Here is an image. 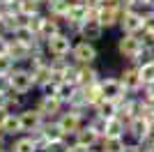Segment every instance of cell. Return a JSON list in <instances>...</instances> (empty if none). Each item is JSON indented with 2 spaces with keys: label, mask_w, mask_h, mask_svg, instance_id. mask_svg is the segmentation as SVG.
I'll return each mask as SVG.
<instances>
[{
  "label": "cell",
  "mask_w": 154,
  "mask_h": 152,
  "mask_svg": "<svg viewBox=\"0 0 154 152\" xmlns=\"http://www.w3.org/2000/svg\"><path fill=\"white\" fill-rule=\"evenodd\" d=\"M83 118L85 115L83 113H78V111H74V108H69V111H64V113H60L55 120H58V125H60V129L64 131V136L67 138H74V134L81 129V127L85 125L83 122Z\"/></svg>",
  "instance_id": "5b68a950"
},
{
  "label": "cell",
  "mask_w": 154,
  "mask_h": 152,
  "mask_svg": "<svg viewBox=\"0 0 154 152\" xmlns=\"http://www.w3.org/2000/svg\"><path fill=\"white\" fill-rule=\"evenodd\" d=\"M9 85L14 92L28 95V92H32V88H37V76L32 74L30 67H14L9 71Z\"/></svg>",
  "instance_id": "6da1fadb"
},
{
  "label": "cell",
  "mask_w": 154,
  "mask_h": 152,
  "mask_svg": "<svg viewBox=\"0 0 154 152\" xmlns=\"http://www.w3.org/2000/svg\"><path fill=\"white\" fill-rule=\"evenodd\" d=\"M138 71H140V78H143V85L147 81H154V60L152 62H145V65H136Z\"/></svg>",
  "instance_id": "484cf974"
},
{
  "label": "cell",
  "mask_w": 154,
  "mask_h": 152,
  "mask_svg": "<svg viewBox=\"0 0 154 152\" xmlns=\"http://www.w3.org/2000/svg\"><path fill=\"white\" fill-rule=\"evenodd\" d=\"M76 92V83H69V81H60V88H58V97H60V101H62L64 106L69 104V99H71V95Z\"/></svg>",
  "instance_id": "cb8c5ba5"
},
{
  "label": "cell",
  "mask_w": 154,
  "mask_h": 152,
  "mask_svg": "<svg viewBox=\"0 0 154 152\" xmlns=\"http://www.w3.org/2000/svg\"><path fill=\"white\" fill-rule=\"evenodd\" d=\"M37 2H42V5H44V7H46V2H48V0H37Z\"/></svg>",
  "instance_id": "8d00e7d4"
},
{
  "label": "cell",
  "mask_w": 154,
  "mask_h": 152,
  "mask_svg": "<svg viewBox=\"0 0 154 152\" xmlns=\"http://www.w3.org/2000/svg\"><path fill=\"white\" fill-rule=\"evenodd\" d=\"M127 136H131V138L138 141V143H147V141L154 136L149 120L145 115H136L134 120H129L127 122Z\"/></svg>",
  "instance_id": "3957f363"
},
{
  "label": "cell",
  "mask_w": 154,
  "mask_h": 152,
  "mask_svg": "<svg viewBox=\"0 0 154 152\" xmlns=\"http://www.w3.org/2000/svg\"><path fill=\"white\" fill-rule=\"evenodd\" d=\"M35 106L39 108V113L44 115L46 120H53V118H58L60 113H62V101H60V97H48V95H39L37 104Z\"/></svg>",
  "instance_id": "8fae6325"
},
{
  "label": "cell",
  "mask_w": 154,
  "mask_h": 152,
  "mask_svg": "<svg viewBox=\"0 0 154 152\" xmlns=\"http://www.w3.org/2000/svg\"><path fill=\"white\" fill-rule=\"evenodd\" d=\"M124 138H115V136H103L101 143H99V150L101 152H124Z\"/></svg>",
  "instance_id": "603a6c76"
},
{
  "label": "cell",
  "mask_w": 154,
  "mask_h": 152,
  "mask_svg": "<svg viewBox=\"0 0 154 152\" xmlns=\"http://www.w3.org/2000/svg\"><path fill=\"white\" fill-rule=\"evenodd\" d=\"M101 138H103V136L97 131L90 122H85V125L74 134V143L81 145V147H97L99 143H101Z\"/></svg>",
  "instance_id": "30bf717a"
},
{
  "label": "cell",
  "mask_w": 154,
  "mask_h": 152,
  "mask_svg": "<svg viewBox=\"0 0 154 152\" xmlns=\"http://www.w3.org/2000/svg\"><path fill=\"white\" fill-rule=\"evenodd\" d=\"M2 152H12V150H2Z\"/></svg>",
  "instance_id": "f35d334b"
},
{
  "label": "cell",
  "mask_w": 154,
  "mask_h": 152,
  "mask_svg": "<svg viewBox=\"0 0 154 152\" xmlns=\"http://www.w3.org/2000/svg\"><path fill=\"white\" fill-rule=\"evenodd\" d=\"M19 118H21V125H23V134H30V131H35V129H42V125L46 122V118L39 113L37 106H32V108L23 106L19 111Z\"/></svg>",
  "instance_id": "9c48e42d"
},
{
  "label": "cell",
  "mask_w": 154,
  "mask_h": 152,
  "mask_svg": "<svg viewBox=\"0 0 154 152\" xmlns=\"http://www.w3.org/2000/svg\"><path fill=\"white\" fill-rule=\"evenodd\" d=\"M101 78L99 76V71L92 67V65H81L78 67V85H92V83H97Z\"/></svg>",
  "instance_id": "ffe728a7"
},
{
  "label": "cell",
  "mask_w": 154,
  "mask_h": 152,
  "mask_svg": "<svg viewBox=\"0 0 154 152\" xmlns=\"http://www.w3.org/2000/svg\"><path fill=\"white\" fill-rule=\"evenodd\" d=\"M81 152H101V150H97V147H81Z\"/></svg>",
  "instance_id": "e575fe53"
},
{
  "label": "cell",
  "mask_w": 154,
  "mask_h": 152,
  "mask_svg": "<svg viewBox=\"0 0 154 152\" xmlns=\"http://www.w3.org/2000/svg\"><path fill=\"white\" fill-rule=\"evenodd\" d=\"M97 58H99V51H97V46L92 44V42L81 39V42H76L74 49H71V60L78 62V65H94Z\"/></svg>",
  "instance_id": "52a82bcc"
},
{
  "label": "cell",
  "mask_w": 154,
  "mask_h": 152,
  "mask_svg": "<svg viewBox=\"0 0 154 152\" xmlns=\"http://www.w3.org/2000/svg\"><path fill=\"white\" fill-rule=\"evenodd\" d=\"M62 30V21H58L55 16H51V14H46L44 16V23H42V28H39L37 32V39L39 42H46V39H51L55 32Z\"/></svg>",
  "instance_id": "2e32d148"
},
{
  "label": "cell",
  "mask_w": 154,
  "mask_h": 152,
  "mask_svg": "<svg viewBox=\"0 0 154 152\" xmlns=\"http://www.w3.org/2000/svg\"><path fill=\"white\" fill-rule=\"evenodd\" d=\"M103 136H115V138H124L127 136V122L120 118V115H113L106 120V129H103Z\"/></svg>",
  "instance_id": "e0dca14e"
},
{
  "label": "cell",
  "mask_w": 154,
  "mask_h": 152,
  "mask_svg": "<svg viewBox=\"0 0 154 152\" xmlns=\"http://www.w3.org/2000/svg\"><path fill=\"white\" fill-rule=\"evenodd\" d=\"M140 49H143L140 35H124L122 32V37L117 39V53H120L124 60H129V62L136 60V55L140 53Z\"/></svg>",
  "instance_id": "8992f818"
},
{
  "label": "cell",
  "mask_w": 154,
  "mask_h": 152,
  "mask_svg": "<svg viewBox=\"0 0 154 152\" xmlns=\"http://www.w3.org/2000/svg\"><path fill=\"white\" fill-rule=\"evenodd\" d=\"M0 131L5 134L7 138L9 136H19V134H23V125H21V118H19V111H5V115L0 118Z\"/></svg>",
  "instance_id": "4fadbf2b"
},
{
  "label": "cell",
  "mask_w": 154,
  "mask_h": 152,
  "mask_svg": "<svg viewBox=\"0 0 154 152\" xmlns=\"http://www.w3.org/2000/svg\"><path fill=\"white\" fill-rule=\"evenodd\" d=\"M14 67H16V62L9 55H0V74H9Z\"/></svg>",
  "instance_id": "83f0119b"
},
{
  "label": "cell",
  "mask_w": 154,
  "mask_h": 152,
  "mask_svg": "<svg viewBox=\"0 0 154 152\" xmlns=\"http://www.w3.org/2000/svg\"><path fill=\"white\" fill-rule=\"evenodd\" d=\"M44 46H46V53H48V55H55V58H67V55H71L74 42H71V35H69V32L60 30V32H55V35H53L51 39H46V42H44Z\"/></svg>",
  "instance_id": "7a4b0ae2"
},
{
  "label": "cell",
  "mask_w": 154,
  "mask_h": 152,
  "mask_svg": "<svg viewBox=\"0 0 154 152\" xmlns=\"http://www.w3.org/2000/svg\"><path fill=\"white\" fill-rule=\"evenodd\" d=\"M140 39H143V46H147V49L154 51V30L152 28H145L140 32Z\"/></svg>",
  "instance_id": "f1b7e54d"
},
{
  "label": "cell",
  "mask_w": 154,
  "mask_h": 152,
  "mask_svg": "<svg viewBox=\"0 0 154 152\" xmlns=\"http://www.w3.org/2000/svg\"><path fill=\"white\" fill-rule=\"evenodd\" d=\"M152 138H154V136H152Z\"/></svg>",
  "instance_id": "60d3db41"
},
{
  "label": "cell",
  "mask_w": 154,
  "mask_h": 152,
  "mask_svg": "<svg viewBox=\"0 0 154 152\" xmlns=\"http://www.w3.org/2000/svg\"><path fill=\"white\" fill-rule=\"evenodd\" d=\"M101 2H110V0H101Z\"/></svg>",
  "instance_id": "74e56055"
},
{
  "label": "cell",
  "mask_w": 154,
  "mask_h": 152,
  "mask_svg": "<svg viewBox=\"0 0 154 152\" xmlns=\"http://www.w3.org/2000/svg\"><path fill=\"white\" fill-rule=\"evenodd\" d=\"M120 28H122L124 35H140L145 30V19H143V12L138 9H122V16H120Z\"/></svg>",
  "instance_id": "277c9868"
},
{
  "label": "cell",
  "mask_w": 154,
  "mask_h": 152,
  "mask_svg": "<svg viewBox=\"0 0 154 152\" xmlns=\"http://www.w3.org/2000/svg\"><path fill=\"white\" fill-rule=\"evenodd\" d=\"M9 150H12V152H39L30 134H28V136H21V134H19V136L14 138V143H12Z\"/></svg>",
  "instance_id": "7402d4cb"
},
{
  "label": "cell",
  "mask_w": 154,
  "mask_h": 152,
  "mask_svg": "<svg viewBox=\"0 0 154 152\" xmlns=\"http://www.w3.org/2000/svg\"><path fill=\"white\" fill-rule=\"evenodd\" d=\"M147 99V108H149V113H154V97H145Z\"/></svg>",
  "instance_id": "836d02e7"
},
{
  "label": "cell",
  "mask_w": 154,
  "mask_h": 152,
  "mask_svg": "<svg viewBox=\"0 0 154 152\" xmlns=\"http://www.w3.org/2000/svg\"><path fill=\"white\" fill-rule=\"evenodd\" d=\"M21 5V16H32V14H39L42 12V2H37V0H19Z\"/></svg>",
  "instance_id": "d4e9b609"
},
{
  "label": "cell",
  "mask_w": 154,
  "mask_h": 152,
  "mask_svg": "<svg viewBox=\"0 0 154 152\" xmlns=\"http://www.w3.org/2000/svg\"><path fill=\"white\" fill-rule=\"evenodd\" d=\"M120 78H122V83H124V88H127L129 95H138V92H143V78H140V71H138L136 65L124 67Z\"/></svg>",
  "instance_id": "7c38bea8"
},
{
  "label": "cell",
  "mask_w": 154,
  "mask_h": 152,
  "mask_svg": "<svg viewBox=\"0 0 154 152\" xmlns=\"http://www.w3.org/2000/svg\"><path fill=\"white\" fill-rule=\"evenodd\" d=\"M97 115H101V118H113V115H117V111H120V104L117 101H113V99H101L99 104H97L94 108H92Z\"/></svg>",
  "instance_id": "44dd1931"
},
{
  "label": "cell",
  "mask_w": 154,
  "mask_h": 152,
  "mask_svg": "<svg viewBox=\"0 0 154 152\" xmlns=\"http://www.w3.org/2000/svg\"><path fill=\"white\" fill-rule=\"evenodd\" d=\"M69 5H71V0H48L46 2V14L55 16L58 21H64V16L69 12Z\"/></svg>",
  "instance_id": "ac0fdd59"
},
{
  "label": "cell",
  "mask_w": 154,
  "mask_h": 152,
  "mask_svg": "<svg viewBox=\"0 0 154 152\" xmlns=\"http://www.w3.org/2000/svg\"><path fill=\"white\" fill-rule=\"evenodd\" d=\"M147 7H152V9H154V0H147Z\"/></svg>",
  "instance_id": "d590c367"
},
{
  "label": "cell",
  "mask_w": 154,
  "mask_h": 152,
  "mask_svg": "<svg viewBox=\"0 0 154 152\" xmlns=\"http://www.w3.org/2000/svg\"><path fill=\"white\" fill-rule=\"evenodd\" d=\"M9 53V35L0 32V55H7Z\"/></svg>",
  "instance_id": "f546056e"
},
{
  "label": "cell",
  "mask_w": 154,
  "mask_h": 152,
  "mask_svg": "<svg viewBox=\"0 0 154 152\" xmlns=\"http://www.w3.org/2000/svg\"><path fill=\"white\" fill-rule=\"evenodd\" d=\"M85 19H88V5H85V2H78V0H71L69 12H67L64 21H78V23H83Z\"/></svg>",
  "instance_id": "d6986e66"
},
{
  "label": "cell",
  "mask_w": 154,
  "mask_h": 152,
  "mask_svg": "<svg viewBox=\"0 0 154 152\" xmlns=\"http://www.w3.org/2000/svg\"><path fill=\"white\" fill-rule=\"evenodd\" d=\"M78 37L85 39V42H99L103 37V25L99 21H83L81 23V30H78Z\"/></svg>",
  "instance_id": "5bb4252c"
},
{
  "label": "cell",
  "mask_w": 154,
  "mask_h": 152,
  "mask_svg": "<svg viewBox=\"0 0 154 152\" xmlns=\"http://www.w3.org/2000/svg\"><path fill=\"white\" fill-rule=\"evenodd\" d=\"M78 2H85V0H78Z\"/></svg>",
  "instance_id": "ab89813d"
},
{
  "label": "cell",
  "mask_w": 154,
  "mask_h": 152,
  "mask_svg": "<svg viewBox=\"0 0 154 152\" xmlns=\"http://www.w3.org/2000/svg\"><path fill=\"white\" fill-rule=\"evenodd\" d=\"M32 51H35L32 46L23 44V42H19V39H9V53H7V55H9L14 62L19 65V62H26V60H30Z\"/></svg>",
  "instance_id": "9a60e30c"
},
{
  "label": "cell",
  "mask_w": 154,
  "mask_h": 152,
  "mask_svg": "<svg viewBox=\"0 0 154 152\" xmlns=\"http://www.w3.org/2000/svg\"><path fill=\"white\" fill-rule=\"evenodd\" d=\"M152 60H154V51H152V49H147V46H143L140 53L136 55L134 65H145V62H152Z\"/></svg>",
  "instance_id": "4316f807"
},
{
  "label": "cell",
  "mask_w": 154,
  "mask_h": 152,
  "mask_svg": "<svg viewBox=\"0 0 154 152\" xmlns=\"http://www.w3.org/2000/svg\"><path fill=\"white\" fill-rule=\"evenodd\" d=\"M124 152H147V150H145V145H143V143L134 141V143H127V145H124Z\"/></svg>",
  "instance_id": "4dcf8cb0"
},
{
  "label": "cell",
  "mask_w": 154,
  "mask_h": 152,
  "mask_svg": "<svg viewBox=\"0 0 154 152\" xmlns=\"http://www.w3.org/2000/svg\"><path fill=\"white\" fill-rule=\"evenodd\" d=\"M143 145H145V150H147V152H154V138H149L147 143H143Z\"/></svg>",
  "instance_id": "d6a6232c"
},
{
  "label": "cell",
  "mask_w": 154,
  "mask_h": 152,
  "mask_svg": "<svg viewBox=\"0 0 154 152\" xmlns=\"http://www.w3.org/2000/svg\"><path fill=\"white\" fill-rule=\"evenodd\" d=\"M99 85H101V95L103 99H113V101H122L129 95L127 88H124L122 78H115V76H106V78H99Z\"/></svg>",
  "instance_id": "ba28073f"
},
{
  "label": "cell",
  "mask_w": 154,
  "mask_h": 152,
  "mask_svg": "<svg viewBox=\"0 0 154 152\" xmlns=\"http://www.w3.org/2000/svg\"><path fill=\"white\" fill-rule=\"evenodd\" d=\"M143 97H154V81H147L143 85Z\"/></svg>",
  "instance_id": "1f68e13d"
}]
</instances>
